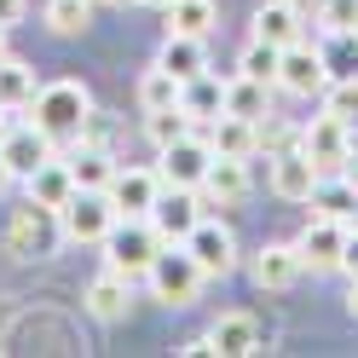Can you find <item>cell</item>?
<instances>
[{
    "mask_svg": "<svg viewBox=\"0 0 358 358\" xmlns=\"http://www.w3.org/2000/svg\"><path fill=\"white\" fill-rule=\"evenodd\" d=\"M347 312H352V318H358V278H352V295H347Z\"/></svg>",
    "mask_w": 358,
    "mask_h": 358,
    "instance_id": "60d3db41",
    "label": "cell"
},
{
    "mask_svg": "<svg viewBox=\"0 0 358 358\" xmlns=\"http://www.w3.org/2000/svg\"><path fill=\"white\" fill-rule=\"evenodd\" d=\"M318 162L301 150V145H289V150H278L272 156V191L283 196V203H312V185H318Z\"/></svg>",
    "mask_w": 358,
    "mask_h": 358,
    "instance_id": "9a60e30c",
    "label": "cell"
},
{
    "mask_svg": "<svg viewBox=\"0 0 358 358\" xmlns=\"http://www.w3.org/2000/svg\"><path fill=\"white\" fill-rule=\"evenodd\" d=\"M278 52H283V47H272V41H249L243 58H237V70L255 76V81H266V87H278Z\"/></svg>",
    "mask_w": 358,
    "mask_h": 358,
    "instance_id": "1f68e13d",
    "label": "cell"
},
{
    "mask_svg": "<svg viewBox=\"0 0 358 358\" xmlns=\"http://www.w3.org/2000/svg\"><path fill=\"white\" fill-rule=\"evenodd\" d=\"M185 249H191V260L203 266L208 278L237 272V237H231V226H226V220H196V226H191V237H185Z\"/></svg>",
    "mask_w": 358,
    "mask_h": 358,
    "instance_id": "9c48e42d",
    "label": "cell"
},
{
    "mask_svg": "<svg viewBox=\"0 0 358 358\" xmlns=\"http://www.w3.org/2000/svg\"><path fill=\"white\" fill-rule=\"evenodd\" d=\"M185 133H196V122H191L179 104H168V110H145V139H150L156 150L173 145V139H185Z\"/></svg>",
    "mask_w": 358,
    "mask_h": 358,
    "instance_id": "f1b7e54d",
    "label": "cell"
},
{
    "mask_svg": "<svg viewBox=\"0 0 358 358\" xmlns=\"http://www.w3.org/2000/svg\"><path fill=\"white\" fill-rule=\"evenodd\" d=\"M99 249H104V266H110V272H122V278H145V272H150V260L162 255L168 243L156 237L150 220H122V214H116V226L104 231Z\"/></svg>",
    "mask_w": 358,
    "mask_h": 358,
    "instance_id": "7a4b0ae2",
    "label": "cell"
},
{
    "mask_svg": "<svg viewBox=\"0 0 358 358\" xmlns=\"http://www.w3.org/2000/svg\"><path fill=\"white\" fill-rule=\"evenodd\" d=\"M110 133H116V116H110V110H87L76 145H99V150H110Z\"/></svg>",
    "mask_w": 358,
    "mask_h": 358,
    "instance_id": "d590c367",
    "label": "cell"
},
{
    "mask_svg": "<svg viewBox=\"0 0 358 358\" xmlns=\"http://www.w3.org/2000/svg\"><path fill=\"white\" fill-rule=\"evenodd\" d=\"M162 17H168V35H203V41H208L220 6H214V0H173Z\"/></svg>",
    "mask_w": 358,
    "mask_h": 358,
    "instance_id": "83f0119b",
    "label": "cell"
},
{
    "mask_svg": "<svg viewBox=\"0 0 358 358\" xmlns=\"http://www.w3.org/2000/svg\"><path fill=\"white\" fill-rule=\"evenodd\" d=\"M29 110H35L29 122L58 145V139H76V133H81V116L93 110V93H87L81 81H47V87L29 99Z\"/></svg>",
    "mask_w": 358,
    "mask_h": 358,
    "instance_id": "6da1fadb",
    "label": "cell"
},
{
    "mask_svg": "<svg viewBox=\"0 0 358 358\" xmlns=\"http://www.w3.org/2000/svg\"><path fill=\"white\" fill-rule=\"evenodd\" d=\"M255 41H272V47L301 41V6H295V0H260V12H255Z\"/></svg>",
    "mask_w": 358,
    "mask_h": 358,
    "instance_id": "ffe728a7",
    "label": "cell"
},
{
    "mask_svg": "<svg viewBox=\"0 0 358 358\" xmlns=\"http://www.w3.org/2000/svg\"><path fill=\"white\" fill-rule=\"evenodd\" d=\"M110 226H116V208H110L104 191H76L58 208V237H70V243H104Z\"/></svg>",
    "mask_w": 358,
    "mask_h": 358,
    "instance_id": "5b68a950",
    "label": "cell"
},
{
    "mask_svg": "<svg viewBox=\"0 0 358 358\" xmlns=\"http://www.w3.org/2000/svg\"><path fill=\"white\" fill-rule=\"evenodd\" d=\"M203 139H208V150L214 156H249L260 150V122H243V116H231V110H220L214 122H203Z\"/></svg>",
    "mask_w": 358,
    "mask_h": 358,
    "instance_id": "e0dca14e",
    "label": "cell"
},
{
    "mask_svg": "<svg viewBox=\"0 0 358 358\" xmlns=\"http://www.w3.org/2000/svg\"><path fill=\"white\" fill-rule=\"evenodd\" d=\"M278 87H283V93H295V99L324 93V87H329L324 47H306V35H301V41H289V47L278 52Z\"/></svg>",
    "mask_w": 358,
    "mask_h": 358,
    "instance_id": "277c9868",
    "label": "cell"
},
{
    "mask_svg": "<svg viewBox=\"0 0 358 358\" xmlns=\"http://www.w3.org/2000/svg\"><path fill=\"white\" fill-rule=\"evenodd\" d=\"M52 208H41V203H24V208H12L6 214V243H12V255H24V260H35V255H47L52 249Z\"/></svg>",
    "mask_w": 358,
    "mask_h": 358,
    "instance_id": "4fadbf2b",
    "label": "cell"
},
{
    "mask_svg": "<svg viewBox=\"0 0 358 358\" xmlns=\"http://www.w3.org/2000/svg\"><path fill=\"white\" fill-rule=\"evenodd\" d=\"M341 272H347V278H358V231L347 237V255H341Z\"/></svg>",
    "mask_w": 358,
    "mask_h": 358,
    "instance_id": "f35d334b",
    "label": "cell"
},
{
    "mask_svg": "<svg viewBox=\"0 0 358 358\" xmlns=\"http://www.w3.org/2000/svg\"><path fill=\"white\" fill-rule=\"evenodd\" d=\"M162 70H173L179 81H191V76H203L208 70V52H203V35H168L162 41Z\"/></svg>",
    "mask_w": 358,
    "mask_h": 358,
    "instance_id": "cb8c5ba5",
    "label": "cell"
},
{
    "mask_svg": "<svg viewBox=\"0 0 358 358\" xmlns=\"http://www.w3.org/2000/svg\"><path fill=\"white\" fill-rule=\"evenodd\" d=\"M196 191H203L208 203H220V208H237L243 196H249V162H243V156H214Z\"/></svg>",
    "mask_w": 358,
    "mask_h": 358,
    "instance_id": "ac0fdd59",
    "label": "cell"
},
{
    "mask_svg": "<svg viewBox=\"0 0 358 358\" xmlns=\"http://www.w3.org/2000/svg\"><path fill=\"white\" fill-rule=\"evenodd\" d=\"M347 179H352V191H358V145H352V156H347V168H341Z\"/></svg>",
    "mask_w": 358,
    "mask_h": 358,
    "instance_id": "ab89813d",
    "label": "cell"
},
{
    "mask_svg": "<svg viewBox=\"0 0 358 358\" xmlns=\"http://www.w3.org/2000/svg\"><path fill=\"white\" fill-rule=\"evenodd\" d=\"M99 6H139V0H99Z\"/></svg>",
    "mask_w": 358,
    "mask_h": 358,
    "instance_id": "b9f144b4",
    "label": "cell"
},
{
    "mask_svg": "<svg viewBox=\"0 0 358 358\" xmlns=\"http://www.w3.org/2000/svg\"><path fill=\"white\" fill-rule=\"evenodd\" d=\"M6 52H12V47H6V29H0V58H6Z\"/></svg>",
    "mask_w": 358,
    "mask_h": 358,
    "instance_id": "ee69618b",
    "label": "cell"
},
{
    "mask_svg": "<svg viewBox=\"0 0 358 358\" xmlns=\"http://www.w3.org/2000/svg\"><path fill=\"white\" fill-rule=\"evenodd\" d=\"M24 6H29V0H0V29H12L17 17H24Z\"/></svg>",
    "mask_w": 358,
    "mask_h": 358,
    "instance_id": "8d00e7d4",
    "label": "cell"
},
{
    "mask_svg": "<svg viewBox=\"0 0 358 358\" xmlns=\"http://www.w3.org/2000/svg\"><path fill=\"white\" fill-rule=\"evenodd\" d=\"M179 110H185L196 127H203V122H214L220 110H226V81H214L208 70H203V76H191L185 87H179Z\"/></svg>",
    "mask_w": 358,
    "mask_h": 358,
    "instance_id": "7402d4cb",
    "label": "cell"
},
{
    "mask_svg": "<svg viewBox=\"0 0 358 358\" xmlns=\"http://www.w3.org/2000/svg\"><path fill=\"white\" fill-rule=\"evenodd\" d=\"M93 6L99 0H47V29L52 35H81L93 24Z\"/></svg>",
    "mask_w": 358,
    "mask_h": 358,
    "instance_id": "4dcf8cb0",
    "label": "cell"
},
{
    "mask_svg": "<svg viewBox=\"0 0 358 358\" xmlns=\"http://www.w3.org/2000/svg\"><path fill=\"white\" fill-rule=\"evenodd\" d=\"M70 173H76V191H104L116 162H110V150H99V145H76L70 150Z\"/></svg>",
    "mask_w": 358,
    "mask_h": 358,
    "instance_id": "4316f807",
    "label": "cell"
},
{
    "mask_svg": "<svg viewBox=\"0 0 358 358\" xmlns=\"http://www.w3.org/2000/svg\"><path fill=\"white\" fill-rule=\"evenodd\" d=\"M6 116H12V110H0V127H6Z\"/></svg>",
    "mask_w": 358,
    "mask_h": 358,
    "instance_id": "bcb514c9",
    "label": "cell"
},
{
    "mask_svg": "<svg viewBox=\"0 0 358 358\" xmlns=\"http://www.w3.org/2000/svg\"><path fill=\"white\" fill-rule=\"evenodd\" d=\"M301 150H306L324 173H341L347 156H352V127H347L341 116H329V110H324V116H312V122L301 127Z\"/></svg>",
    "mask_w": 358,
    "mask_h": 358,
    "instance_id": "52a82bcc",
    "label": "cell"
},
{
    "mask_svg": "<svg viewBox=\"0 0 358 358\" xmlns=\"http://www.w3.org/2000/svg\"><path fill=\"white\" fill-rule=\"evenodd\" d=\"M145 283H150V295L162 301V306H191L196 295H203L208 272H203V266L191 260V249H185V243H168V249H162V255L150 260Z\"/></svg>",
    "mask_w": 358,
    "mask_h": 358,
    "instance_id": "3957f363",
    "label": "cell"
},
{
    "mask_svg": "<svg viewBox=\"0 0 358 358\" xmlns=\"http://www.w3.org/2000/svg\"><path fill=\"white\" fill-rule=\"evenodd\" d=\"M208 352H220L214 335H196V341H185V358H208Z\"/></svg>",
    "mask_w": 358,
    "mask_h": 358,
    "instance_id": "74e56055",
    "label": "cell"
},
{
    "mask_svg": "<svg viewBox=\"0 0 358 358\" xmlns=\"http://www.w3.org/2000/svg\"><path fill=\"white\" fill-rule=\"evenodd\" d=\"M24 191H29V203H41V208H64L76 196V173H70V156H47V162H41L35 173H24Z\"/></svg>",
    "mask_w": 358,
    "mask_h": 358,
    "instance_id": "2e32d148",
    "label": "cell"
},
{
    "mask_svg": "<svg viewBox=\"0 0 358 358\" xmlns=\"http://www.w3.org/2000/svg\"><path fill=\"white\" fill-rule=\"evenodd\" d=\"M145 6H156V12H168V6H173V0H145Z\"/></svg>",
    "mask_w": 358,
    "mask_h": 358,
    "instance_id": "7bdbcfd3",
    "label": "cell"
},
{
    "mask_svg": "<svg viewBox=\"0 0 358 358\" xmlns=\"http://www.w3.org/2000/svg\"><path fill=\"white\" fill-rule=\"evenodd\" d=\"M208 335H214V347L226 352V358H249V352H260V324L249 318V312H220Z\"/></svg>",
    "mask_w": 358,
    "mask_h": 358,
    "instance_id": "44dd1931",
    "label": "cell"
},
{
    "mask_svg": "<svg viewBox=\"0 0 358 358\" xmlns=\"http://www.w3.org/2000/svg\"><path fill=\"white\" fill-rule=\"evenodd\" d=\"M324 110H329V116H341L347 127H358V76L329 81V87H324Z\"/></svg>",
    "mask_w": 358,
    "mask_h": 358,
    "instance_id": "836d02e7",
    "label": "cell"
},
{
    "mask_svg": "<svg viewBox=\"0 0 358 358\" xmlns=\"http://www.w3.org/2000/svg\"><path fill=\"white\" fill-rule=\"evenodd\" d=\"M127 306H133V278H122V272L104 266V272L87 283V312H93L99 324H122Z\"/></svg>",
    "mask_w": 358,
    "mask_h": 358,
    "instance_id": "d6986e66",
    "label": "cell"
},
{
    "mask_svg": "<svg viewBox=\"0 0 358 358\" xmlns=\"http://www.w3.org/2000/svg\"><path fill=\"white\" fill-rule=\"evenodd\" d=\"M347 237H352V220H329V214H312V226L295 237V243H301V260H306V272H341Z\"/></svg>",
    "mask_w": 358,
    "mask_h": 358,
    "instance_id": "8992f818",
    "label": "cell"
},
{
    "mask_svg": "<svg viewBox=\"0 0 358 358\" xmlns=\"http://www.w3.org/2000/svg\"><path fill=\"white\" fill-rule=\"evenodd\" d=\"M179 81L173 70H162V64H156V70H145L139 76V110H168V104H179Z\"/></svg>",
    "mask_w": 358,
    "mask_h": 358,
    "instance_id": "f546056e",
    "label": "cell"
},
{
    "mask_svg": "<svg viewBox=\"0 0 358 358\" xmlns=\"http://www.w3.org/2000/svg\"><path fill=\"white\" fill-rule=\"evenodd\" d=\"M6 179H12V173H6V162H0V191H6Z\"/></svg>",
    "mask_w": 358,
    "mask_h": 358,
    "instance_id": "f6af8a7d",
    "label": "cell"
},
{
    "mask_svg": "<svg viewBox=\"0 0 358 358\" xmlns=\"http://www.w3.org/2000/svg\"><path fill=\"white\" fill-rule=\"evenodd\" d=\"M208 162H214L208 139H203V133H185V139L162 145V168H156V179H162V185H185V191H196V185H203V173H208Z\"/></svg>",
    "mask_w": 358,
    "mask_h": 358,
    "instance_id": "ba28073f",
    "label": "cell"
},
{
    "mask_svg": "<svg viewBox=\"0 0 358 358\" xmlns=\"http://www.w3.org/2000/svg\"><path fill=\"white\" fill-rule=\"evenodd\" d=\"M41 93V81H35V70L24 58H0V110H29V99Z\"/></svg>",
    "mask_w": 358,
    "mask_h": 358,
    "instance_id": "d4e9b609",
    "label": "cell"
},
{
    "mask_svg": "<svg viewBox=\"0 0 358 358\" xmlns=\"http://www.w3.org/2000/svg\"><path fill=\"white\" fill-rule=\"evenodd\" d=\"M226 110H231V116H243V122H260V116H272V87L237 70V76L226 81Z\"/></svg>",
    "mask_w": 358,
    "mask_h": 358,
    "instance_id": "603a6c76",
    "label": "cell"
},
{
    "mask_svg": "<svg viewBox=\"0 0 358 358\" xmlns=\"http://www.w3.org/2000/svg\"><path fill=\"white\" fill-rule=\"evenodd\" d=\"M352 231H358V208H352Z\"/></svg>",
    "mask_w": 358,
    "mask_h": 358,
    "instance_id": "7dc6e473",
    "label": "cell"
},
{
    "mask_svg": "<svg viewBox=\"0 0 358 358\" xmlns=\"http://www.w3.org/2000/svg\"><path fill=\"white\" fill-rule=\"evenodd\" d=\"M255 283L266 289V295H283V289H295L306 278V260H301V243H266V249L255 255Z\"/></svg>",
    "mask_w": 358,
    "mask_h": 358,
    "instance_id": "7c38bea8",
    "label": "cell"
},
{
    "mask_svg": "<svg viewBox=\"0 0 358 358\" xmlns=\"http://www.w3.org/2000/svg\"><path fill=\"white\" fill-rule=\"evenodd\" d=\"M104 196H110V208H116L122 220H145L150 203L162 196V179H156V168H116L110 185H104Z\"/></svg>",
    "mask_w": 358,
    "mask_h": 358,
    "instance_id": "30bf717a",
    "label": "cell"
},
{
    "mask_svg": "<svg viewBox=\"0 0 358 358\" xmlns=\"http://www.w3.org/2000/svg\"><path fill=\"white\" fill-rule=\"evenodd\" d=\"M324 64H329V81H347V76H358V35H329Z\"/></svg>",
    "mask_w": 358,
    "mask_h": 358,
    "instance_id": "d6a6232c",
    "label": "cell"
},
{
    "mask_svg": "<svg viewBox=\"0 0 358 358\" xmlns=\"http://www.w3.org/2000/svg\"><path fill=\"white\" fill-rule=\"evenodd\" d=\"M318 24L329 35H358V0H318Z\"/></svg>",
    "mask_w": 358,
    "mask_h": 358,
    "instance_id": "e575fe53",
    "label": "cell"
},
{
    "mask_svg": "<svg viewBox=\"0 0 358 358\" xmlns=\"http://www.w3.org/2000/svg\"><path fill=\"white\" fill-rule=\"evenodd\" d=\"M145 220L156 226V237H162V243H185L191 226L203 220V208H196V191H185V185H162V196L150 203Z\"/></svg>",
    "mask_w": 358,
    "mask_h": 358,
    "instance_id": "8fae6325",
    "label": "cell"
},
{
    "mask_svg": "<svg viewBox=\"0 0 358 358\" xmlns=\"http://www.w3.org/2000/svg\"><path fill=\"white\" fill-rule=\"evenodd\" d=\"M52 156V139L41 133L35 122H24V127H0V162H6V173L12 179H24V173H35L41 162Z\"/></svg>",
    "mask_w": 358,
    "mask_h": 358,
    "instance_id": "5bb4252c",
    "label": "cell"
},
{
    "mask_svg": "<svg viewBox=\"0 0 358 358\" xmlns=\"http://www.w3.org/2000/svg\"><path fill=\"white\" fill-rule=\"evenodd\" d=\"M312 208L329 214V220H352V208H358L352 179L347 173H318V185H312Z\"/></svg>",
    "mask_w": 358,
    "mask_h": 358,
    "instance_id": "484cf974",
    "label": "cell"
}]
</instances>
